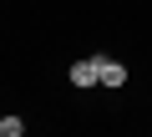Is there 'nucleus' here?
<instances>
[{
    "label": "nucleus",
    "instance_id": "nucleus-1",
    "mask_svg": "<svg viewBox=\"0 0 152 137\" xmlns=\"http://www.w3.org/2000/svg\"><path fill=\"white\" fill-rule=\"evenodd\" d=\"M71 86H102V56H81V61H71Z\"/></svg>",
    "mask_w": 152,
    "mask_h": 137
},
{
    "label": "nucleus",
    "instance_id": "nucleus-2",
    "mask_svg": "<svg viewBox=\"0 0 152 137\" xmlns=\"http://www.w3.org/2000/svg\"><path fill=\"white\" fill-rule=\"evenodd\" d=\"M102 86H127V66H122V61L102 56Z\"/></svg>",
    "mask_w": 152,
    "mask_h": 137
},
{
    "label": "nucleus",
    "instance_id": "nucleus-3",
    "mask_svg": "<svg viewBox=\"0 0 152 137\" xmlns=\"http://www.w3.org/2000/svg\"><path fill=\"white\" fill-rule=\"evenodd\" d=\"M20 132H26L20 117H0V137H20Z\"/></svg>",
    "mask_w": 152,
    "mask_h": 137
}]
</instances>
